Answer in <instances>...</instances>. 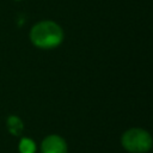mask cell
<instances>
[{"label":"cell","instance_id":"cell-2","mask_svg":"<svg viewBox=\"0 0 153 153\" xmlns=\"http://www.w3.org/2000/svg\"><path fill=\"white\" fill-rule=\"evenodd\" d=\"M121 145L129 153H146L152 148L153 139L143 128H130L122 134Z\"/></svg>","mask_w":153,"mask_h":153},{"label":"cell","instance_id":"cell-5","mask_svg":"<svg viewBox=\"0 0 153 153\" xmlns=\"http://www.w3.org/2000/svg\"><path fill=\"white\" fill-rule=\"evenodd\" d=\"M20 153H35L36 152V143L29 137H22L18 145Z\"/></svg>","mask_w":153,"mask_h":153},{"label":"cell","instance_id":"cell-3","mask_svg":"<svg viewBox=\"0 0 153 153\" xmlns=\"http://www.w3.org/2000/svg\"><path fill=\"white\" fill-rule=\"evenodd\" d=\"M67 151L66 140L57 134L45 136L41 143V153H67Z\"/></svg>","mask_w":153,"mask_h":153},{"label":"cell","instance_id":"cell-4","mask_svg":"<svg viewBox=\"0 0 153 153\" xmlns=\"http://www.w3.org/2000/svg\"><path fill=\"white\" fill-rule=\"evenodd\" d=\"M6 127H7V130L12 135L19 136L24 129V123H23L20 117H18L16 115H11L6 120Z\"/></svg>","mask_w":153,"mask_h":153},{"label":"cell","instance_id":"cell-1","mask_svg":"<svg viewBox=\"0 0 153 153\" xmlns=\"http://www.w3.org/2000/svg\"><path fill=\"white\" fill-rule=\"evenodd\" d=\"M31 43L39 49H53L63 41L62 27L53 20H42L36 23L29 33Z\"/></svg>","mask_w":153,"mask_h":153}]
</instances>
